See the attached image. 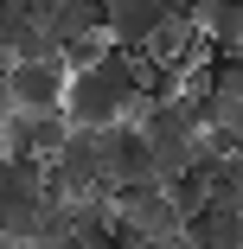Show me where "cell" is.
I'll use <instances>...</instances> for the list:
<instances>
[{
	"instance_id": "8",
	"label": "cell",
	"mask_w": 243,
	"mask_h": 249,
	"mask_svg": "<svg viewBox=\"0 0 243 249\" xmlns=\"http://www.w3.org/2000/svg\"><path fill=\"white\" fill-rule=\"evenodd\" d=\"M224 122H230V128L243 134V96H237V103H230V115H224Z\"/></svg>"
},
{
	"instance_id": "4",
	"label": "cell",
	"mask_w": 243,
	"mask_h": 249,
	"mask_svg": "<svg viewBox=\"0 0 243 249\" xmlns=\"http://www.w3.org/2000/svg\"><path fill=\"white\" fill-rule=\"evenodd\" d=\"M103 173H109V185L154 179V141L141 134V122H134V115H122V122H109V128H103Z\"/></svg>"
},
{
	"instance_id": "1",
	"label": "cell",
	"mask_w": 243,
	"mask_h": 249,
	"mask_svg": "<svg viewBox=\"0 0 243 249\" xmlns=\"http://www.w3.org/2000/svg\"><path fill=\"white\" fill-rule=\"evenodd\" d=\"M134 109H141V64L128 45H109L96 64L64 77V122H77V128H109Z\"/></svg>"
},
{
	"instance_id": "7",
	"label": "cell",
	"mask_w": 243,
	"mask_h": 249,
	"mask_svg": "<svg viewBox=\"0 0 243 249\" xmlns=\"http://www.w3.org/2000/svg\"><path fill=\"white\" fill-rule=\"evenodd\" d=\"M103 52H109V38H103V32H83V38H71V45H64L58 58H64V71H83V64L103 58Z\"/></svg>"
},
{
	"instance_id": "5",
	"label": "cell",
	"mask_w": 243,
	"mask_h": 249,
	"mask_svg": "<svg viewBox=\"0 0 243 249\" xmlns=\"http://www.w3.org/2000/svg\"><path fill=\"white\" fill-rule=\"evenodd\" d=\"M173 7H179V0H103V38L141 52V45L154 38V26H160Z\"/></svg>"
},
{
	"instance_id": "3",
	"label": "cell",
	"mask_w": 243,
	"mask_h": 249,
	"mask_svg": "<svg viewBox=\"0 0 243 249\" xmlns=\"http://www.w3.org/2000/svg\"><path fill=\"white\" fill-rule=\"evenodd\" d=\"M109 211L122 230L134 236H179V211L160 179H134V185H109Z\"/></svg>"
},
{
	"instance_id": "2",
	"label": "cell",
	"mask_w": 243,
	"mask_h": 249,
	"mask_svg": "<svg viewBox=\"0 0 243 249\" xmlns=\"http://www.w3.org/2000/svg\"><path fill=\"white\" fill-rule=\"evenodd\" d=\"M64 58H7L0 89H7V109L38 115V109H64Z\"/></svg>"
},
{
	"instance_id": "6",
	"label": "cell",
	"mask_w": 243,
	"mask_h": 249,
	"mask_svg": "<svg viewBox=\"0 0 243 249\" xmlns=\"http://www.w3.org/2000/svg\"><path fill=\"white\" fill-rule=\"evenodd\" d=\"M179 236L192 249H243V211L230 198H205V205L179 224Z\"/></svg>"
}]
</instances>
